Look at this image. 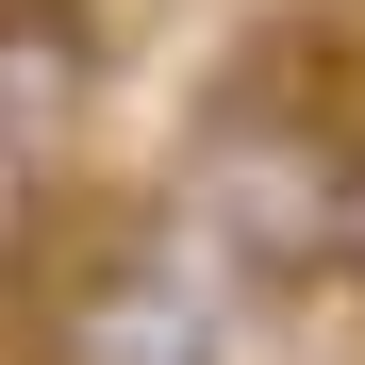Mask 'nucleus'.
I'll use <instances>...</instances> for the list:
<instances>
[{"instance_id":"nucleus-1","label":"nucleus","mask_w":365,"mask_h":365,"mask_svg":"<svg viewBox=\"0 0 365 365\" xmlns=\"http://www.w3.org/2000/svg\"><path fill=\"white\" fill-rule=\"evenodd\" d=\"M50 365H232V316H216V266L182 232H133L67 282L50 316Z\"/></svg>"},{"instance_id":"nucleus-2","label":"nucleus","mask_w":365,"mask_h":365,"mask_svg":"<svg viewBox=\"0 0 365 365\" xmlns=\"http://www.w3.org/2000/svg\"><path fill=\"white\" fill-rule=\"evenodd\" d=\"M100 116V17L83 0H0V150H67Z\"/></svg>"},{"instance_id":"nucleus-3","label":"nucleus","mask_w":365,"mask_h":365,"mask_svg":"<svg viewBox=\"0 0 365 365\" xmlns=\"http://www.w3.org/2000/svg\"><path fill=\"white\" fill-rule=\"evenodd\" d=\"M332 266L365 282V150H349V200H332Z\"/></svg>"}]
</instances>
